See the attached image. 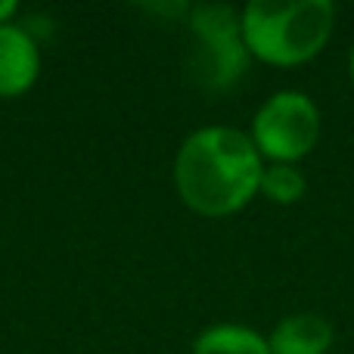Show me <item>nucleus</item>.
<instances>
[{"label": "nucleus", "instance_id": "obj_1", "mask_svg": "<svg viewBox=\"0 0 354 354\" xmlns=\"http://www.w3.org/2000/svg\"><path fill=\"white\" fill-rule=\"evenodd\" d=\"M261 153L236 128H202L183 140L174 162V183L193 212L224 218L249 205L261 189Z\"/></svg>", "mask_w": 354, "mask_h": 354}, {"label": "nucleus", "instance_id": "obj_2", "mask_svg": "<svg viewBox=\"0 0 354 354\" xmlns=\"http://www.w3.org/2000/svg\"><path fill=\"white\" fill-rule=\"evenodd\" d=\"M336 25L330 0H252L243 10L249 56L270 66H301L326 47Z\"/></svg>", "mask_w": 354, "mask_h": 354}, {"label": "nucleus", "instance_id": "obj_3", "mask_svg": "<svg viewBox=\"0 0 354 354\" xmlns=\"http://www.w3.org/2000/svg\"><path fill=\"white\" fill-rule=\"evenodd\" d=\"M252 143L274 165H295L320 137V109L301 91H280L264 100L252 118Z\"/></svg>", "mask_w": 354, "mask_h": 354}, {"label": "nucleus", "instance_id": "obj_4", "mask_svg": "<svg viewBox=\"0 0 354 354\" xmlns=\"http://www.w3.org/2000/svg\"><path fill=\"white\" fill-rule=\"evenodd\" d=\"M193 35L199 37L196 50V78L208 91H227L243 78L249 66V50L243 41V16L230 6L202 3L189 16Z\"/></svg>", "mask_w": 354, "mask_h": 354}, {"label": "nucleus", "instance_id": "obj_5", "mask_svg": "<svg viewBox=\"0 0 354 354\" xmlns=\"http://www.w3.org/2000/svg\"><path fill=\"white\" fill-rule=\"evenodd\" d=\"M37 47L22 28L0 25V97L28 91L37 78Z\"/></svg>", "mask_w": 354, "mask_h": 354}, {"label": "nucleus", "instance_id": "obj_6", "mask_svg": "<svg viewBox=\"0 0 354 354\" xmlns=\"http://www.w3.org/2000/svg\"><path fill=\"white\" fill-rule=\"evenodd\" d=\"M330 320L320 314H289L274 326L268 345L270 354H326L333 348Z\"/></svg>", "mask_w": 354, "mask_h": 354}, {"label": "nucleus", "instance_id": "obj_7", "mask_svg": "<svg viewBox=\"0 0 354 354\" xmlns=\"http://www.w3.org/2000/svg\"><path fill=\"white\" fill-rule=\"evenodd\" d=\"M193 354H270V345L249 326L221 324L196 339Z\"/></svg>", "mask_w": 354, "mask_h": 354}, {"label": "nucleus", "instance_id": "obj_8", "mask_svg": "<svg viewBox=\"0 0 354 354\" xmlns=\"http://www.w3.org/2000/svg\"><path fill=\"white\" fill-rule=\"evenodd\" d=\"M308 183H305V174L299 171L295 165H270L264 168L261 174V193L268 196L270 202L277 205H292L305 196Z\"/></svg>", "mask_w": 354, "mask_h": 354}, {"label": "nucleus", "instance_id": "obj_9", "mask_svg": "<svg viewBox=\"0 0 354 354\" xmlns=\"http://www.w3.org/2000/svg\"><path fill=\"white\" fill-rule=\"evenodd\" d=\"M12 12H16V3H12V0H0V25H3Z\"/></svg>", "mask_w": 354, "mask_h": 354}, {"label": "nucleus", "instance_id": "obj_10", "mask_svg": "<svg viewBox=\"0 0 354 354\" xmlns=\"http://www.w3.org/2000/svg\"><path fill=\"white\" fill-rule=\"evenodd\" d=\"M348 72H351V81H354V47H351V59H348Z\"/></svg>", "mask_w": 354, "mask_h": 354}]
</instances>
